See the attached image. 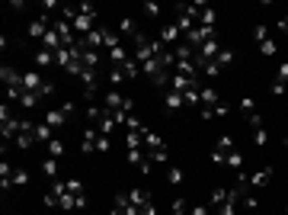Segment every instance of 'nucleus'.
Segmentation results:
<instances>
[{
  "label": "nucleus",
  "mask_w": 288,
  "mask_h": 215,
  "mask_svg": "<svg viewBox=\"0 0 288 215\" xmlns=\"http://www.w3.org/2000/svg\"><path fill=\"white\" fill-rule=\"evenodd\" d=\"M269 90H272V97H282V93H285V81H278V77H275Z\"/></svg>",
  "instance_id": "obj_31"
},
{
  "label": "nucleus",
  "mask_w": 288,
  "mask_h": 215,
  "mask_svg": "<svg viewBox=\"0 0 288 215\" xmlns=\"http://www.w3.org/2000/svg\"><path fill=\"white\" fill-rule=\"evenodd\" d=\"M189 215H212V212H208L205 205H192V209H189Z\"/></svg>",
  "instance_id": "obj_37"
},
{
  "label": "nucleus",
  "mask_w": 288,
  "mask_h": 215,
  "mask_svg": "<svg viewBox=\"0 0 288 215\" xmlns=\"http://www.w3.org/2000/svg\"><path fill=\"white\" fill-rule=\"evenodd\" d=\"M228 164L240 170V164H243V154H240V151H231V154H228Z\"/></svg>",
  "instance_id": "obj_29"
},
{
  "label": "nucleus",
  "mask_w": 288,
  "mask_h": 215,
  "mask_svg": "<svg viewBox=\"0 0 288 215\" xmlns=\"http://www.w3.org/2000/svg\"><path fill=\"white\" fill-rule=\"evenodd\" d=\"M240 109H243L247 116H250V113H256V103H253V97H243V100H240Z\"/></svg>",
  "instance_id": "obj_27"
},
{
  "label": "nucleus",
  "mask_w": 288,
  "mask_h": 215,
  "mask_svg": "<svg viewBox=\"0 0 288 215\" xmlns=\"http://www.w3.org/2000/svg\"><path fill=\"white\" fill-rule=\"evenodd\" d=\"M215 20H218V13L212 10V7H202V13H199V26H208V29H215Z\"/></svg>",
  "instance_id": "obj_12"
},
{
  "label": "nucleus",
  "mask_w": 288,
  "mask_h": 215,
  "mask_svg": "<svg viewBox=\"0 0 288 215\" xmlns=\"http://www.w3.org/2000/svg\"><path fill=\"white\" fill-rule=\"evenodd\" d=\"M122 81H125V74H122L119 67H112V74H109V84H112V87H119Z\"/></svg>",
  "instance_id": "obj_30"
},
{
  "label": "nucleus",
  "mask_w": 288,
  "mask_h": 215,
  "mask_svg": "<svg viewBox=\"0 0 288 215\" xmlns=\"http://www.w3.org/2000/svg\"><path fill=\"white\" fill-rule=\"evenodd\" d=\"M141 10H144L147 16H157V13H160V7H157V4H144V7H141Z\"/></svg>",
  "instance_id": "obj_36"
},
{
  "label": "nucleus",
  "mask_w": 288,
  "mask_h": 215,
  "mask_svg": "<svg viewBox=\"0 0 288 215\" xmlns=\"http://www.w3.org/2000/svg\"><path fill=\"white\" fill-rule=\"evenodd\" d=\"M212 161H215V164H228V154H224V151H212Z\"/></svg>",
  "instance_id": "obj_34"
},
{
  "label": "nucleus",
  "mask_w": 288,
  "mask_h": 215,
  "mask_svg": "<svg viewBox=\"0 0 288 215\" xmlns=\"http://www.w3.org/2000/svg\"><path fill=\"white\" fill-rule=\"evenodd\" d=\"M119 71H122V74H125V81H135V77H138V74H141V64H138V61H135V58H128V61H125V64H119Z\"/></svg>",
  "instance_id": "obj_7"
},
{
  "label": "nucleus",
  "mask_w": 288,
  "mask_h": 215,
  "mask_svg": "<svg viewBox=\"0 0 288 215\" xmlns=\"http://www.w3.org/2000/svg\"><path fill=\"white\" fill-rule=\"evenodd\" d=\"M278 29H282V32H288V16H282V20H278Z\"/></svg>",
  "instance_id": "obj_40"
},
{
  "label": "nucleus",
  "mask_w": 288,
  "mask_h": 215,
  "mask_svg": "<svg viewBox=\"0 0 288 215\" xmlns=\"http://www.w3.org/2000/svg\"><path fill=\"white\" fill-rule=\"evenodd\" d=\"M163 103H167V109H179V106H186V97L176 90H167L163 93Z\"/></svg>",
  "instance_id": "obj_8"
},
{
  "label": "nucleus",
  "mask_w": 288,
  "mask_h": 215,
  "mask_svg": "<svg viewBox=\"0 0 288 215\" xmlns=\"http://www.w3.org/2000/svg\"><path fill=\"white\" fill-rule=\"evenodd\" d=\"M32 132H36V141H45V145L55 138V128H51L48 122H39L36 128H32Z\"/></svg>",
  "instance_id": "obj_9"
},
{
  "label": "nucleus",
  "mask_w": 288,
  "mask_h": 215,
  "mask_svg": "<svg viewBox=\"0 0 288 215\" xmlns=\"http://www.w3.org/2000/svg\"><path fill=\"white\" fill-rule=\"evenodd\" d=\"M125 215H141V209H138V205H128V209H125Z\"/></svg>",
  "instance_id": "obj_39"
},
{
  "label": "nucleus",
  "mask_w": 288,
  "mask_h": 215,
  "mask_svg": "<svg viewBox=\"0 0 288 215\" xmlns=\"http://www.w3.org/2000/svg\"><path fill=\"white\" fill-rule=\"evenodd\" d=\"M36 64H39V67H48V64H55V51H48V48H39V51H36Z\"/></svg>",
  "instance_id": "obj_16"
},
{
  "label": "nucleus",
  "mask_w": 288,
  "mask_h": 215,
  "mask_svg": "<svg viewBox=\"0 0 288 215\" xmlns=\"http://www.w3.org/2000/svg\"><path fill=\"white\" fill-rule=\"evenodd\" d=\"M128 199H132V205L144 209V205H151V193H147V190H132V193H128Z\"/></svg>",
  "instance_id": "obj_11"
},
{
  "label": "nucleus",
  "mask_w": 288,
  "mask_h": 215,
  "mask_svg": "<svg viewBox=\"0 0 288 215\" xmlns=\"http://www.w3.org/2000/svg\"><path fill=\"white\" fill-rule=\"evenodd\" d=\"M269 180H272V167H263V170H256V174H250V186L253 190H266Z\"/></svg>",
  "instance_id": "obj_3"
},
{
  "label": "nucleus",
  "mask_w": 288,
  "mask_h": 215,
  "mask_svg": "<svg viewBox=\"0 0 288 215\" xmlns=\"http://www.w3.org/2000/svg\"><path fill=\"white\" fill-rule=\"evenodd\" d=\"M0 77H4L7 90H23V77H26V74H20L16 67H4V71H0Z\"/></svg>",
  "instance_id": "obj_2"
},
{
  "label": "nucleus",
  "mask_w": 288,
  "mask_h": 215,
  "mask_svg": "<svg viewBox=\"0 0 288 215\" xmlns=\"http://www.w3.org/2000/svg\"><path fill=\"white\" fill-rule=\"evenodd\" d=\"M234 212H237V205H234V202H224V205H218V209H215V215H234Z\"/></svg>",
  "instance_id": "obj_28"
},
{
  "label": "nucleus",
  "mask_w": 288,
  "mask_h": 215,
  "mask_svg": "<svg viewBox=\"0 0 288 215\" xmlns=\"http://www.w3.org/2000/svg\"><path fill=\"white\" fill-rule=\"evenodd\" d=\"M253 36H256V42H266V39H269V29H266V26H256V29H253Z\"/></svg>",
  "instance_id": "obj_33"
},
{
  "label": "nucleus",
  "mask_w": 288,
  "mask_h": 215,
  "mask_svg": "<svg viewBox=\"0 0 288 215\" xmlns=\"http://www.w3.org/2000/svg\"><path fill=\"white\" fill-rule=\"evenodd\" d=\"M48 154H51V158H64V141H61V138H51V141H48Z\"/></svg>",
  "instance_id": "obj_19"
},
{
  "label": "nucleus",
  "mask_w": 288,
  "mask_h": 215,
  "mask_svg": "<svg viewBox=\"0 0 288 215\" xmlns=\"http://www.w3.org/2000/svg\"><path fill=\"white\" fill-rule=\"evenodd\" d=\"M96 138H100V132H96V128H86L83 138H80V151H83V154L96 151Z\"/></svg>",
  "instance_id": "obj_5"
},
{
  "label": "nucleus",
  "mask_w": 288,
  "mask_h": 215,
  "mask_svg": "<svg viewBox=\"0 0 288 215\" xmlns=\"http://www.w3.org/2000/svg\"><path fill=\"white\" fill-rule=\"evenodd\" d=\"M212 116H215V119H221V116H228V106H224V103H218V106L212 109Z\"/></svg>",
  "instance_id": "obj_35"
},
{
  "label": "nucleus",
  "mask_w": 288,
  "mask_h": 215,
  "mask_svg": "<svg viewBox=\"0 0 288 215\" xmlns=\"http://www.w3.org/2000/svg\"><path fill=\"white\" fill-rule=\"evenodd\" d=\"M266 141H269V132H266V125H263V128H253V145H259V148H263Z\"/></svg>",
  "instance_id": "obj_21"
},
{
  "label": "nucleus",
  "mask_w": 288,
  "mask_h": 215,
  "mask_svg": "<svg viewBox=\"0 0 288 215\" xmlns=\"http://www.w3.org/2000/svg\"><path fill=\"white\" fill-rule=\"evenodd\" d=\"M170 215H189V209H186V199H173V205H170Z\"/></svg>",
  "instance_id": "obj_24"
},
{
  "label": "nucleus",
  "mask_w": 288,
  "mask_h": 215,
  "mask_svg": "<svg viewBox=\"0 0 288 215\" xmlns=\"http://www.w3.org/2000/svg\"><path fill=\"white\" fill-rule=\"evenodd\" d=\"M182 180H186V174H182L179 167H167V183H170V186H179Z\"/></svg>",
  "instance_id": "obj_17"
},
{
  "label": "nucleus",
  "mask_w": 288,
  "mask_h": 215,
  "mask_svg": "<svg viewBox=\"0 0 288 215\" xmlns=\"http://www.w3.org/2000/svg\"><path fill=\"white\" fill-rule=\"evenodd\" d=\"M259 51H263L266 58H272V55H275L278 48H275V42H272V39H266V42H259Z\"/></svg>",
  "instance_id": "obj_25"
},
{
  "label": "nucleus",
  "mask_w": 288,
  "mask_h": 215,
  "mask_svg": "<svg viewBox=\"0 0 288 215\" xmlns=\"http://www.w3.org/2000/svg\"><path fill=\"white\" fill-rule=\"evenodd\" d=\"M278 81H285V84H288V61L278 67Z\"/></svg>",
  "instance_id": "obj_38"
},
{
  "label": "nucleus",
  "mask_w": 288,
  "mask_h": 215,
  "mask_svg": "<svg viewBox=\"0 0 288 215\" xmlns=\"http://www.w3.org/2000/svg\"><path fill=\"white\" fill-rule=\"evenodd\" d=\"M64 186H67V193H71V196H83V183H80V180H64Z\"/></svg>",
  "instance_id": "obj_23"
},
{
  "label": "nucleus",
  "mask_w": 288,
  "mask_h": 215,
  "mask_svg": "<svg viewBox=\"0 0 288 215\" xmlns=\"http://www.w3.org/2000/svg\"><path fill=\"white\" fill-rule=\"evenodd\" d=\"M160 42H163V45H173V48H176L179 42H182V32H179V26H176V23L163 26V29H160Z\"/></svg>",
  "instance_id": "obj_1"
},
{
  "label": "nucleus",
  "mask_w": 288,
  "mask_h": 215,
  "mask_svg": "<svg viewBox=\"0 0 288 215\" xmlns=\"http://www.w3.org/2000/svg\"><path fill=\"white\" fill-rule=\"evenodd\" d=\"M64 119H67V113H64V109H51V113H45V122H48L51 128L64 125Z\"/></svg>",
  "instance_id": "obj_14"
},
{
  "label": "nucleus",
  "mask_w": 288,
  "mask_h": 215,
  "mask_svg": "<svg viewBox=\"0 0 288 215\" xmlns=\"http://www.w3.org/2000/svg\"><path fill=\"white\" fill-rule=\"evenodd\" d=\"M240 205H243L247 212H256V209H259V196H256V190H253V186L240 196Z\"/></svg>",
  "instance_id": "obj_6"
},
{
  "label": "nucleus",
  "mask_w": 288,
  "mask_h": 215,
  "mask_svg": "<svg viewBox=\"0 0 288 215\" xmlns=\"http://www.w3.org/2000/svg\"><path fill=\"white\" fill-rule=\"evenodd\" d=\"M96 151H100V154L109 151V138H106V135H100V138H96Z\"/></svg>",
  "instance_id": "obj_32"
},
{
  "label": "nucleus",
  "mask_w": 288,
  "mask_h": 215,
  "mask_svg": "<svg viewBox=\"0 0 288 215\" xmlns=\"http://www.w3.org/2000/svg\"><path fill=\"white\" fill-rule=\"evenodd\" d=\"M119 32H122V36H128V39L138 36V26H135L132 16H122V20H119Z\"/></svg>",
  "instance_id": "obj_10"
},
{
  "label": "nucleus",
  "mask_w": 288,
  "mask_h": 215,
  "mask_svg": "<svg viewBox=\"0 0 288 215\" xmlns=\"http://www.w3.org/2000/svg\"><path fill=\"white\" fill-rule=\"evenodd\" d=\"M285 148H288V138H285Z\"/></svg>",
  "instance_id": "obj_41"
},
{
  "label": "nucleus",
  "mask_w": 288,
  "mask_h": 215,
  "mask_svg": "<svg viewBox=\"0 0 288 215\" xmlns=\"http://www.w3.org/2000/svg\"><path fill=\"white\" fill-rule=\"evenodd\" d=\"M144 158L151 161V164H167V161H170V151L163 148V145H160V148H144Z\"/></svg>",
  "instance_id": "obj_4"
},
{
  "label": "nucleus",
  "mask_w": 288,
  "mask_h": 215,
  "mask_svg": "<svg viewBox=\"0 0 288 215\" xmlns=\"http://www.w3.org/2000/svg\"><path fill=\"white\" fill-rule=\"evenodd\" d=\"M199 71H202L205 77H218V74H221V67H218V61H205L202 67H199Z\"/></svg>",
  "instance_id": "obj_22"
},
{
  "label": "nucleus",
  "mask_w": 288,
  "mask_h": 215,
  "mask_svg": "<svg viewBox=\"0 0 288 215\" xmlns=\"http://www.w3.org/2000/svg\"><path fill=\"white\" fill-rule=\"evenodd\" d=\"M29 183V174H26L23 167H13V174H10V190L13 186H26Z\"/></svg>",
  "instance_id": "obj_15"
},
{
  "label": "nucleus",
  "mask_w": 288,
  "mask_h": 215,
  "mask_svg": "<svg viewBox=\"0 0 288 215\" xmlns=\"http://www.w3.org/2000/svg\"><path fill=\"white\" fill-rule=\"evenodd\" d=\"M215 61H218V67H228V64L234 61V55H231V51H228V48H221V55H218V58H215Z\"/></svg>",
  "instance_id": "obj_26"
},
{
  "label": "nucleus",
  "mask_w": 288,
  "mask_h": 215,
  "mask_svg": "<svg viewBox=\"0 0 288 215\" xmlns=\"http://www.w3.org/2000/svg\"><path fill=\"white\" fill-rule=\"evenodd\" d=\"M42 174H45V177H58V158H45V161H42Z\"/></svg>",
  "instance_id": "obj_18"
},
{
  "label": "nucleus",
  "mask_w": 288,
  "mask_h": 215,
  "mask_svg": "<svg viewBox=\"0 0 288 215\" xmlns=\"http://www.w3.org/2000/svg\"><path fill=\"white\" fill-rule=\"evenodd\" d=\"M215 148H218V151H224V154H231V151H234V138H231V135H221Z\"/></svg>",
  "instance_id": "obj_20"
},
{
  "label": "nucleus",
  "mask_w": 288,
  "mask_h": 215,
  "mask_svg": "<svg viewBox=\"0 0 288 215\" xmlns=\"http://www.w3.org/2000/svg\"><path fill=\"white\" fill-rule=\"evenodd\" d=\"M39 100H42L39 93H32V90H23V97H20V106H23V109H36V106H39Z\"/></svg>",
  "instance_id": "obj_13"
}]
</instances>
